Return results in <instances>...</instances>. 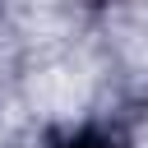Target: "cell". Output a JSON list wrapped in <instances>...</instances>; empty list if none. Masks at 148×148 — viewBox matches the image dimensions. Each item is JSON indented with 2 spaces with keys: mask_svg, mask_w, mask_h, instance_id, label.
I'll return each mask as SVG.
<instances>
[{
  "mask_svg": "<svg viewBox=\"0 0 148 148\" xmlns=\"http://www.w3.org/2000/svg\"><path fill=\"white\" fill-rule=\"evenodd\" d=\"M32 97L65 116V111H74L83 102V79H74L69 69H46L42 79H32Z\"/></svg>",
  "mask_w": 148,
  "mask_h": 148,
  "instance_id": "1",
  "label": "cell"
}]
</instances>
